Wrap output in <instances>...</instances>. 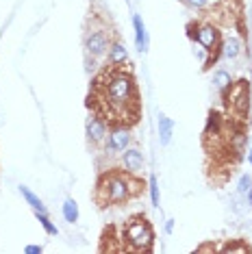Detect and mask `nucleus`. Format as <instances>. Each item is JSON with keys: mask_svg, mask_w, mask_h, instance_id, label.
Segmentation results:
<instances>
[{"mask_svg": "<svg viewBox=\"0 0 252 254\" xmlns=\"http://www.w3.org/2000/svg\"><path fill=\"white\" fill-rule=\"evenodd\" d=\"M87 109L100 120H105L109 128L126 126L133 128L141 118V96L130 63H107L96 74L89 85Z\"/></svg>", "mask_w": 252, "mask_h": 254, "instance_id": "obj_1", "label": "nucleus"}, {"mask_svg": "<svg viewBox=\"0 0 252 254\" xmlns=\"http://www.w3.org/2000/svg\"><path fill=\"white\" fill-rule=\"evenodd\" d=\"M128 178H130V172L124 170V167H111V170L100 172L94 187V202L98 204V209L120 206L124 202L133 200Z\"/></svg>", "mask_w": 252, "mask_h": 254, "instance_id": "obj_2", "label": "nucleus"}, {"mask_svg": "<svg viewBox=\"0 0 252 254\" xmlns=\"http://www.w3.org/2000/svg\"><path fill=\"white\" fill-rule=\"evenodd\" d=\"M120 239H122L124 252L148 254L154 250V228L146 213H133L120 226Z\"/></svg>", "mask_w": 252, "mask_h": 254, "instance_id": "obj_3", "label": "nucleus"}, {"mask_svg": "<svg viewBox=\"0 0 252 254\" xmlns=\"http://www.w3.org/2000/svg\"><path fill=\"white\" fill-rule=\"evenodd\" d=\"M187 37L204 48L207 59H204L202 72H209L222 57V46H224L222 31L211 20H191L187 24Z\"/></svg>", "mask_w": 252, "mask_h": 254, "instance_id": "obj_4", "label": "nucleus"}, {"mask_svg": "<svg viewBox=\"0 0 252 254\" xmlns=\"http://www.w3.org/2000/svg\"><path fill=\"white\" fill-rule=\"evenodd\" d=\"M87 26H85V35H83V46H85V57L98 59V57L109 53V46L113 44V39H118L113 26L109 24L107 18L98 15L96 11H89Z\"/></svg>", "mask_w": 252, "mask_h": 254, "instance_id": "obj_5", "label": "nucleus"}, {"mask_svg": "<svg viewBox=\"0 0 252 254\" xmlns=\"http://www.w3.org/2000/svg\"><path fill=\"white\" fill-rule=\"evenodd\" d=\"M224 115L233 122L248 124L250 120V80L237 78L222 91Z\"/></svg>", "mask_w": 252, "mask_h": 254, "instance_id": "obj_6", "label": "nucleus"}, {"mask_svg": "<svg viewBox=\"0 0 252 254\" xmlns=\"http://www.w3.org/2000/svg\"><path fill=\"white\" fill-rule=\"evenodd\" d=\"M130 143V128L126 126H116V128H109L107 141H105V152L107 154H118L124 152Z\"/></svg>", "mask_w": 252, "mask_h": 254, "instance_id": "obj_7", "label": "nucleus"}, {"mask_svg": "<svg viewBox=\"0 0 252 254\" xmlns=\"http://www.w3.org/2000/svg\"><path fill=\"white\" fill-rule=\"evenodd\" d=\"M85 132H87V141L91 146H102V143L107 141V135H109V126L105 120H100L98 115L89 113L87 118V124H85Z\"/></svg>", "mask_w": 252, "mask_h": 254, "instance_id": "obj_8", "label": "nucleus"}, {"mask_svg": "<svg viewBox=\"0 0 252 254\" xmlns=\"http://www.w3.org/2000/svg\"><path fill=\"white\" fill-rule=\"evenodd\" d=\"M120 228L109 224V226L102 230V237H100V246L98 250L100 252H124L122 248V239H120Z\"/></svg>", "mask_w": 252, "mask_h": 254, "instance_id": "obj_9", "label": "nucleus"}, {"mask_svg": "<svg viewBox=\"0 0 252 254\" xmlns=\"http://www.w3.org/2000/svg\"><path fill=\"white\" fill-rule=\"evenodd\" d=\"M144 165H146V161H144V157H141L139 150H135V148H126L124 152H122V167H124V170L139 174V172L144 170Z\"/></svg>", "mask_w": 252, "mask_h": 254, "instance_id": "obj_10", "label": "nucleus"}, {"mask_svg": "<svg viewBox=\"0 0 252 254\" xmlns=\"http://www.w3.org/2000/svg\"><path fill=\"white\" fill-rule=\"evenodd\" d=\"M128 61V53H126L124 44L118 39H113V44L109 46V53H107V63H111V65H118V63H126Z\"/></svg>", "mask_w": 252, "mask_h": 254, "instance_id": "obj_11", "label": "nucleus"}, {"mask_svg": "<svg viewBox=\"0 0 252 254\" xmlns=\"http://www.w3.org/2000/svg\"><path fill=\"white\" fill-rule=\"evenodd\" d=\"M133 24H135L137 50H139V53H146L148 50V33H146V26H144V22H141L139 15H133Z\"/></svg>", "mask_w": 252, "mask_h": 254, "instance_id": "obj_12", "label": "nucleus"}, {"mask_svg": "<svg viewBox=\"0 0 252 254\" xmlns=\"http://www.w3.org/2000/svg\"><path fill=\"white\" fill-rule=\"evenodd\" d=\"M244 48V42L239 37H228L224 39V46H222V55L226 57V59H237L239 53H242Z\"/></svg>", "mask_w": 252, "mask_h": 254, "instance_id": "obj_13", "label": "nucleus"}, {"mask_svg": "<svg viewBox=\"0 0 252 254\" xmlns=\"http://www.w3.org/2000/svg\"><path fill=\"white\" fill-rule=\"evenodd\" d=\"M220 252H242V254H250L252 246L246 239H228L222 248H217Z\"/></svg>", "mask_w": 252, "mask_h": 254, "instance_id": "obj_14", "label": "nucleus"}, {"mask_svg": "<svg viewBox=\"0 0 252 254\" xmlns=\"http://www.w3.org/2000/svg\"><path fill=\"white\" fill-rule=\"evenodd\" d=\"M172 130H174V122H172L168 115H161L159 118V139H161V146H168L170 143Z\"/></svg>", "mask_w": 252, "mask_h": 254, "instance_id": "obj_15", "label": "nucleus"}, {"mask_svg": "<svg viewBox=\"0 0 252 254\" xmlns=\"http://www.w3.org/2000/svg\"><path fill=\"white\" fill-rule=\"evenodd\" d=\"M20 193L24 195V200H26L28 204L33 206V211H37V213H46V206H44V202L39 200L37 195L33 193V191H31V189H28V187H24V185H22V187H20Z\"/></svg>", "mask_w": 252, "mask_h": 254, "instance_id": "obj_16", "label": "nucleus"}, {"mask_svg": "<svg viewBox=\"0 0 252 254\" xmlns=\"http://www.w3.org/2000/svg\"><path fill=\"white\" fill-rule=\"evenodd\" d=\"M231 83H233V78H231V74H228L226 70H217V72H215V76H213V87L220 91V94H222V91H224Z\"/></svg>", "mask_w": 252, "mask_h": 254, "instance_id": "obj_17", "label": "nucleus"}, {"mask_svg": "<svg viewBox=\"0 0 252 254\" xmlns=\"http://www.w3.org/2000/svg\"><path fill=\"white\" fill-rule=\"evenodd\" d=\"M63 217H65L70 224H74L78 219V206H76V202H74V200H65V202H63Z\"/></svg>", "mask_w": 252, "mask_h": 254, "instance_id": "obj_18", "label": "nucleus"}, {"mask_svg": "<svg viewBox=\"0 0 252 254\" xmlns=\"http://www.w3.org/2000/svg\"><path fill=\"white\" fill-rule=\"evenodd\" d=\"M35 215H37L39 222H42V226H44L46 233H48V235H59V230H57V226L48 219V215H46V213H37V211H35Z\"/></svg>", "mask_w": 252, "mask_h": 254, "instance_id": "obj_19", "label": "nucleus"}, {"mask_svg": "<svg viewBox=\"0 0 252 254\" xmlns=\"http://www.w3.org/2000/svg\"><path fill=\"white\" fill-rule=\"evenodd\" d=\"M250 187H252V176L250 174H244L242 176V181H239V193H248L250 191Z\"/></svg>", "mask_w": 252, "mask_h": 254, "instance_id": "obj_20", "label": "nucleus"}, {"mask_svg": "<svg viewBox=\"0 0 252 254\" xmlns=\"http://www.w3.org/2000/svg\"><path fill=\"white\" fill-rule=\"evenodd\" d=\"M183 4H187L189 9H204L209 4V0H181Z\"/></svg>", "mask_w": 252, "mask_h": 254, "instance_id": "obj_21", "label": "nucleus"}, {"mask_svg": "<svg viewBox=\"0 0 252 254\" xmlns=\"http://www.w3.org/2000/svg\"><path fill=\"white\" fill-rule=\"evenodd\" d=\"M150 195H152V204H159V185L154 176H150Z\"/></svg>", "mask_w": 252, "mask_h": 254, "instance_id": "obj_22", "label": "nucleus"}, {"mask_svg": "<svg viewBox=\"0 0 252 254\" xmlns=\"http://www.w3.org/2000/svg\"><path fill=\"white\" fill-rule=\"evenodd\" d=\"M196 252H217V246L213 241H211V244H202V246L196 248Z\"/></svg>", "mask_w": 252, "mask_h": 254, "instance_id": "obj_23", "label": "nucleus"}, {"mask_svg": "<svg viewBox=\"0 0 252 254\" xmlns=\"http://www.w3.org/2000/svg\"><path fill=\"white\" fill-rule=\"evenodd\" d=\"M42 250H44L42 246H26V248H24V252H28V254H39Z\"/></svg>", "mask_w": 252, "mask_h": 254, "instance_id": "obj_24", "label": "nucleus"}, {"mask_svg": "<svg viewBox=\"0 0 252 254\" xmlns=\"http://www.w3.org/2000/svg\"><path fill=\"white\" fill-rule=\"evenodd\" d=\"M246 195H248V204L252 206V187H250V191H248V193H246Z\"/></svg>", "mask_w": 252, "mask_h": 254, "instance_id": "obj_25", "label": "nucleus"}, {"mask_svg": "<svg viewBox=\"0 0 252 254\" xmlns=\"http://www.w3.org/2000/svg\"><path fill=\"white\" fill-rule=\"evenodd\" d=\"M250 165H252V150H250Z\"/></svg>", "mask_w": 252, "mask_h": 254, "instance_id": "obj_26", "label": "nucleus"}]
</instances>
